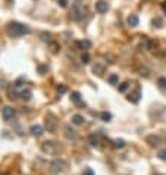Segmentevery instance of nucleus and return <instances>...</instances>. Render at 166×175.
<instances>
[{
    "instance_id": "f257e3e1",
    "label": "nucleus",
    "mask_w": 166,
    "mask_h": 175,
    "mask_svg": "<svg viewBox=\"0 0 166 175\" xmlns=\"http://www.w3.org/2000/svg\"><path fill=\"white\" fill-rule=\"evenodd\" d=\"M7 33L14 37H21V35H25L30 33V28L24 24H19V22H10L7 25Z\"/></svg>"
},
{
    "instance_id": "f03ea898",
    "label": "nucleus",
    "mask_w": 166,
    "mask_h": 175,
    "mask_svg": "<svg viewBox=\"0 0 166 175\" xmlns=\"http://www.w3.org/2000/svg\"><path fill=\"white\" fill-rule=\"evenodd\" d=\"M85 15H87V9L84 7V5H81V3H75L73 5L72 10H71V18L73 21H81Z\"/></svg>"
},
{
    "instance_id": "7ed1b4c3",
    "label": "nucleus",
    "mask_w": 166,
    "mask_h": 175,
    "mask_svg": "<svg viewBox=\"0 0 166 175\" xmlns=\"http://www.w3.org/2000/svg\"><path fill=\"white\" fill-rule=\"evenodd\" d=\"M68 166V163L65 161H62V159H56L50 163V169L53 171V172H62V171H65Z\"/></svg>"
},
{
    "instance_id": "20e7f679",
    "label": "nucleus",
    "mask_w": 166,
    "mask_h": 175,
    "mask_svg": "<svg viewBox=\"0 0 166 175\" xmlns=\"http://www.w3.org/2000/svg\"><path fill=\"white\" fill-rule=\"evenodd\" d=\"M41 149H43V152H44V153L53 155V153H56V152L59 150V146H57L54 141H46V143H43Z\"/></svg>"
},
{
    "instance_id": "39448f33",
    "label": "nucleus",
    "mask_w": 166,
    "mask_h": 175,
    "mask_svg": "<svg viewBox=\"0 0 166 175\" xmlns=\"http://www.w3.org/2000/svg\"><path fill=\"white\" fill-rule=\"evenodd\" d=\"M15 115H16V110H15L14 108H10V106H5V108L2 109V116H3L5 121H10V119H14Z\"/></svg>"
},
{
    "instance_id": "423d86ee",
    "label": "nucleus",
    "mask_w": 166,
    "mask_h": 175,
    "mask_svg": "<svg viewBox=\"0 0 166 175\" xmlns=\"http://www.w3.org/2000/svg\"><path fill=\"white\" fill-rule=\"evenodd\" d=\"M46 128L49 131H54L57 128V122H56L53 115H47L46 116Z\"/></svg>"
},
{
    "instance_id": "0eeeda50",
    "label": "nucleus",
    "mask_w": 166,
    "mask_h": 175,
    "mask_svg": "<svg viewBox=\"0 0 166 175\" xmlns=\"http://www.w3.org/2000/svg\"><path fill=\"white\" fill-rule=\"evenodd\" d=\"M96 10H97L99 14H106L107 10H109V5H107V2H105V0L96 2Z\"/></svg>"
},
{
    "instance_id": "6e6552de",
    "label": "nucleus",
    "mask_w": 166,
    "mask_h": 175,
    "mask_svg": "<svg viewBox=\"0 0 166 175\" xmlns=\"http://www.w3.org/2000/svg\"><path fill=\"white\" fill-rule=\"evenodd\" d=\"M63 131H65V137H68L69 140H77V133L71 128V125H65Z\"/></svg>"
},
{
    "instance_id": "1a4fd4ad",
    "label": "nucleus",
    "mask_w": 166,
    "mask_h": 175,
    "mask_svg": "<svg viewBox=\"0 0 166 175\" xmlns=\"http://www.w3.org/2000/svg\"><path fill=\"white\" fill-rule=\"evenodd\" d=\"M126 22H128V25H129V27H137V25H138V22H140V19H138V16H137V15L131 14L128 18H126Z\"/></svg>"
},
{
    "instance_id": "9d476101",
    "label": "nucleus",
    "mask_w": 166,
    "mask_h": 175,
    "mask_svg": "<svg viewBox=\"0 0 166 175\" xmlns=\"http://www.w3.org/2000/svg\"><path fill=\"white\" fill-rule=\"evenodd\" d=\"M146 141L150 144V146H153V147H156L157 144L160 143V137L159 135H148L146 138Z\"/></svg>"
},
{
    "instance_id": "9b49d317",
    "label": "nucleus",
    "mask_w": 166,
    "mask_h": 175,
    "mask_svg": "<svg viewBox=\"0 0 166 175\" xmlns=\"http://www.w3.org/2000/svg\"><path fill=\"white\" fill-rule=\"evenodd\" d=\"M30 131H31V134L34 135V137H40V135H43V127L41 125H33V127L30 128Z\"/></svg>"
},
{
    "instance_id": "f8f14e48",
    "label": "nucleus",
    "mask_w": 166,
    "mask_h": 175,
    "mask_svg": "<svg viewBox=\"0 0 166 175\" xmlns=\"http://www.w3.org/2000/svg\"><path fill=\"white\" fill-rule=\"evenodd\" d=\"M140 99H141V91H140V90H135V91H132V93L129 94V97H128V100L132 101V103H138Z\"/></svg>"
},
{
    "instance_id": "ddd939ff",
    "label": "nucleus",
    "mask_w": 166,
    "mask_h": 175,
    "mask_svg": "<svg viewBox=\"0 0 166 175\" xmlns=\"http://www.w3.org/2000/svg\"><path fill=\"white\" fill-rule=\"evenodd\" d=\"M103 71H105V65L101 63V62H96L93 65V72L96 75H101L103 74Z\"/></svg>"
},
{
    "instance_id": "4468645a",
    "label": "nucleus",
    "mask_w": 166,
    "mask_h": 175,
    "mask_svg": "<svg viewBox=\"0 0 166 175\" xmlns=\"http://www.w3.org/2000/svg\"><path fill=\"white\" fill-rule=\"evenodd\" d=\"M137 50L140 52H146V50H150V46H148V40L144 38V40H141L138 43V46H137Z\"/></svg>"
},
{
    "instance_id": "2eb2a0df",
    "label": "nucleus",
    "mask_w": 166,
    "mask_h": 175,
    "mask_svg": "<svg viewBox=\"0 0 166 175\" xmlns=\"http://www.w3.org/2000/svg\"><path fill=\"white\" fill-rule=\"evenodd\" d=\"M137 72H138L141 77H148V75H150V69L146 68L144 65H138V66H137Z\"/></svg>"
},
{
    "instance_id": "dca6fc26",
    "label": "nucleus",
    "mask_w": 166,
    "mask_h": 175,
    "mask_svg": "<svg viewBox=\"0 0 166 175\" xmlns=\"http://www.w3.org/2000/svg\"><path fill=\"white\" fill-rule=\"evenodd\" d=\"M71 121H72L73 125H82V124H84V116L77 113V115H73V116H72V119H71Z\"/></svg>"
},
{
    "instance_id": "f3484780",
    "label": "nucleus",
    "mask_w": 166,
    "mask_h": 175,
    "mask_svg": "<svg viewBox=\"0 0 166 175\" xmlns=\"http://www.w3.org/2000/svg\"><path fill=\"white\" fill-rule=\"evenodd\" d=\"M88 143H90L93 147H99V137L96 134H91L88 137Z\"/></svg>"
},
{
    "instance_id": "a211bd4d",
    "label": "nucleus",
    "mask_w": 166,
    "mask_h": 175,
    "mask_svg": "<svg viewBox=\"0 0 166 175\" xmlns=\"http://www.w3.org/2000/svg\"><path fill=\"white\" fill-rule=\"evenodd\" d=\"M107 82L112 84V86H116V84L119 82V77H118L116 74H110L109 77H107Z\"/></svg>"
},
{
    "instance_id": "6ab92c4d",
    "label": "nucleus",
    "mask_w": 166,
    "mask_h": 175,
    "mask_svg": "<svg viewBox=\"0 0 166 175\" xmlns=\"http://www.w3.org/2000/svg\"><path fill=\"white\" fill-rule=\"evenodd\" d=\"M78 46H80L82 50H88V49L91 47V41H90V40H82V41L78 43Z\"/></svg>"
},
{
    "instance_id": "aec40b11",
    "label": "nucleus",
    "mask_w": 166,
    "mask_h": 175,
    "mask_svg": "<svg viewBox=\"0 0 166 175\" xmlns=\"http://www.w3.org/2000/svg\"><path fill=\"white\" fill-rule=\"evenodd\" d=\"M49 49L52 50V53H57L60 50V46L57 43H54V41H50V43H49Z\"/></svg>"
},
{
    "instance_id": "412c9836",
    "label": "nucleus",
    "mask_w": 166,
    "mask_h": 175,
    "mask_svg": "<svg viewBox=\"0 0 166 175\" xmlns=\"http://www.w3.org/2000/svg\"><path fill=\"white\" fill-rule=\"evenodd\" d=\"M21 97H22L24 100H30V99L33 97L31 90H22V91H21Z\"/></svg>"
},
{
    "instance_id": "4be33fe9",
    "label": "nucleus",
    "mask_w": 166,
    "mask_h": 175,
    "mask_svg": "<svg viewBox=\"0 0 166 175\" xmlns=\"http://www.w3.org/2000/svg\"><path fill=\"white\" fill-rule=\"evenodd\" d=\"M71 100H72L73 103H80L81 101V94L78 93V91H73L72 94H71Z\"/></svg>"
},
{
    "instance_id": "5701e85b",
    "label": "nucleus",
    "mask_w": 166,
    "mask_h": 175,
    "mask_svg": "<svg viewBox=\"0 0 166 175\" xmlns=\"http://www.w3.org/2000/svg\"><path fill=\"white\" fill-rule=\"evenodd\" d=\"M113 146L116 149H122L125 146V141H124L122 138H116V140H113Z\"/></svg>"
},
{
    "instance_id": "b1692460",
    "label": "nucleus",
    "mask_w": 166,
    "mask_h": 175,
    "mask_svg": "<svg viewBox=\"0 0 166 175\" xmlns=\"http://www.w3.org/2000/svg\"><path fill=\"white\" fill-rule=\"evenodd\" d=\"M100 118H101L105 122H109L110 119H112V115L109 113V112H101V113H100Z\"/></svg>"
},
{
    "instance_id": "393cba45",
    "label": "nucleus",
    "mask_w": 166,
    "mask_h": 175,
    "mask_svg": "<svg viewBox=\"0 0 166 175\" xmlns=\"http://www.w3.org/2000/svg\"><path fill=\"white\" fill-rule=\"evenodd\" d=\"M56 91H57L59 94L66 93V86H63V84H57V86H56Z\"/></svg>"
},
{
    "instance_id": "a878e982",
    "label": "nucleus",
    "mask_w": 166,
    "mask_h": 175,
    "mask_svg": "<svg viewBox=\"0 0 166 175\" xmlns=\"http://www.w3.org/2000/svg\"><path fill=\"white\" fill-rule=\"evenodd\" d=\"M153 25L156 28H162L163 27V21L160 19V18H154V19H153Z\"/></svg>"
},
{
    "instance_id": "bb28decb",
    "label": "nucleus",
    "mask_w": 166,
    "mask_h": 175,
    "mask_svg": "<svg viewBox=\"0 0 166 175\" xmlns=\"http://www.w3.org/2000/svg\"><path fill=\"white\" fill-rule=\"evenodd\" d=\"M157 157L160 161H166V149H162V150L157 152Z\"/></svg>"
},
{
    "instance_id": "cd10ccee",
    "label": "nucleus",
    "mask_w": 166,
    "mask_h": 175,
    "mask_svg": "<svg viewBox=\"0 0 166 175\" xmlns=\"http://www.w3.org/2000/svg\"><path fill=\"white\" fill-rule=\"evenodd\" d=\"M40 38L43 41H46V43H50V34H49V33H41L40 34Z\"/></svg>"
},
{
    "instance_id": "c85d7f7f",
    "label": "nucleus",
    "mask_w": 166,
    "mask_h": 175,
    "mask_svg": "<svg viewBox=\"0 0 166 175\" xmlns=\"http://www.w3.org/2000/svg\"><path fill=\"white\" fill-rule=\"evenodd\" d=\"M81 62H82V63H88V62H90V54L87 53V52L81 54Z\"/></svg>"
},
{
    "instance_id": "c756f323",
    "label": "nucleus",
    "mask_w": 166,
    "mask_h": 175,
    "mask_svg": "<svg viewBox=\"0 0 166 175\" xmlns=\"http://www.w3.org/2000/svg\"><path fill=\"white\" fill-rule=\"evenodd\" d=\"M37 71H38L41 75H44L47 72V66L46 65H38V66H37Z\"/></svg>"
},
{
    "instance_id": "7c9ffc66",
    "label": "nucleus",
    "mask_w": 166,
    "mask_h": 175,
    "mask_svg": "<svg viewBox=\"0 0 166 175\" xmlns=\"http://www.w3.org/2000/svg\"><path fill=\"white\" fill-rule=\"evenodd\" d=\"M157 86H159V87H166V78L165 77H160L159 80H157Z\"/></svg>"
},
{
    "instance_id": "2f4dec72",
    "label": "nucleus",
    "mask_w": 166,
    "mask_h": 175,
    "mask_svg": "<svg viewBox=\"0 0 166 175\" xmlns=\"http://www.w3.org/2000/svg\"><path fill=\"white\" fill-rule=\"evenodd\" d=\"M128 86H129V84H128V82H122V84H119V91L121 93H124V91H126V90H128Z\"/></svg>"
},
{
    "instance_id": "473e14b6",
    "label": "nucleus",
    "mask_w": 166,
    "mask_h": 175,
    "mask_svg": "<svg viewBox=\"0 0 166 175\" xmlns=\"http://www.w3.org/2000/svg\"><path fill=\"white\" fill-rule=\"evenodd\" d=\"M59 6L60 7H66L68 6V0H59Z\"/></svg>"
},
{
    "instance_id": "72a5a7b5",
    "label": "nucleus",
    "mask_w": 166,
    "mask_h": 175,
    "mask_svg": "<svg viewBox=\"0 0 166 175\" xmlns=\"http://www.w3.org/2000/svg\"><path fill=\"white\" fill-rule=\"evenodd\" d=\"M84 175H93V171L91 169H85V174Z\"/></svg>"
},
{
    "instance_id": "f704fd0d",
    "label": "nucleus",
    "mask_w": 166,
    "mask_h": 175,
    "mask_svg": "<svg viewBox=\"0 0 166 175\" xmlns=\"http://www.w3.org/2000/svg\"><path fill=\"white\" fill-rule=\"evenodd\" d=\"M162 7H163V10H165V14H166V2H163V5H162Z\"/></svg>"
}]
</instances>
